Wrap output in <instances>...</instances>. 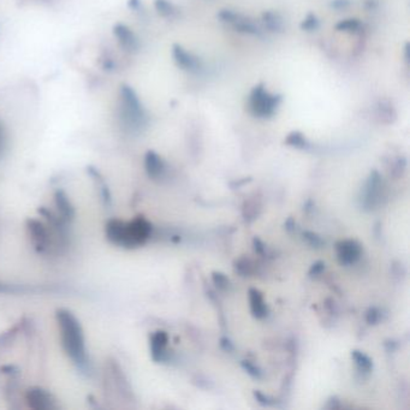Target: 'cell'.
<instances>
[{
    "instance_id": "7",
    "label": "cell",
    "mask_w": 410,
    "mask_h": 410,
    "mask_svg": "<svg viewBox=\"0 0 410 410\" xmlns=\"http://www.w3.org/2000/svg\"><path fill=\"white\" fill-rule=\"evenodd\" d=\"M27 402L30 408L37 410H47L55 408L52 398L45 390L39 388L30 389L27 393Z\"/></svg>"
},
{
    "instance_id": "12",
    "label": "cell",
    "mask_w": 410,
    "mask_h": 410,
    "mask_svg": "<svg viewBox=\"0 0 410 410\" xmlns=\"http://www.w3.org/2000/svg\"><path fill=\"white\" fill-rule=\"evenodd\" d=\"M145 168L148 176L152 178H159L165 171V164L155 152L149 150L145 156Z\"/></svg>"
},
{
    "instance_id": "18",
    "label": "cell",
    "mask_w": 410,
    "mask_h": 410,
    "mask_svg": "<svg viewBox=\"0 0 410 410\" xmlns=\"http://www.w3.org/2000/svg\"><path fill=\"white\" fill-rule=\"evenodd\" d=\"M263 20H265L266 25H267L268 29H271L272 32H278L283 28V22H281L280 16L276 12L267 11L262 15Z\"/></svg>"
},
{
    "instance_id": "30",
    "label": "cell",
    "mask_w": 410,
    "mask_h": 410,
    "mask_svg": "<svg viewBox=\"0 0 410 410\" xmlns=\"http://www.w3.org/2000/svg\"><path fill=\"white\" fill-rule=\"evenodd\" d=\"M253 243H254V248L256 252L260 253V254H263V252H265V245H263V243L256 237L253 240Z\"/></svg>"
},
{
    "instance_id": "28",
    "label": "cell",
    "mask_w": 410,
    "mask_h": 410,
    "mask_svg": "<svg viewBox=\"0 0 410 410\" xmlns=\"http://www.w3.org/2000/svg\"><path fill=\"white\" fill-rule=\"evenodd\" d=\"M325 270V263L322 262V261H317V262L313 263L311 270H309V276L314 277V276H317V274H320L322 272V271Z\"/></svg>"
},
{
    "instance_id": "31",
    "label": "cell",
    "mask_w": 410,
    "mask_h": 410,
    "mask_svg": "<svg viewBox=\"0 0 410 410\" xmlns=\"http://www.w3.org/2000/svg\"><path fill=\"white\" fill-rule=\"evenodd\" d=\"M220 345H222L223 349L226 350V352H230V350L234 349V347H232L231 342H230V340L227 339V338H222V339H220Z\"/></svg>"
},
{
    "instance_id": "22",
    "label": "cell",
    "mask_w": 410,
    "mask_h": 410,
    "mask_svg": "<svg viewBox=\"0 0 410 410\" xmlns=\"http://www.w3.org/2000/svg\"><path fill=\"white\" fill-rule=\"evenodd\" d=\"M319 27V20H317V16L313 14H309L306 19H303V22L301 23V28L303 30H308V32H312V30H315Z\"/></svg>"
},
{
    "instance_id": "8",
    "label": "cell",
    "mask_w": 410,
    "mask_h": 410,
    "mask_svg": "<svg viewBox=\"0 0 410 410\" xmlns=\"http://www.w3.org/2000/svg\"><path fill=\"white\" fill-rule=\"evenodd\" d=\"M172 55L173 58H175V61L177 65L181 66L184 70H197L200 68L199 60H197L196 57L191 56L190 53L186 52L182 46L179 45H173L172 47Z\"/></svg>"
},
{
    "instance_id": "16",
    "label": "cell",
    "mask_w": 410,
    "mask_h": 410,
    "mask_svg": "<svg viewBox=\"0 0 410 410\" xmlns=\"http://www.w3.org/2000/svg\"><path fill=\"white\" fill-rule=\"evenodd\" d=\"M56 201H57V206L59 211L65 218H71L74 215V208L71 207L70 202H69L68 197L63 191H58L56 195Z\"/></svg>"
},
{
    "instance_id": "19",
    "label": "cell",
    "mask_w": 410,
    "mask_h": 410,
    "mask_svg": "<svg viewBox=\"0 0 410 410\" xmlns=\"http://www.w3.org/2000/svg\"><path fill=\"white\" fill-rule=\"evenodd\" d=\"M154 6L161 16L170 17L175 14V6L168 0H155Z\"/></svg>"
},
{
    "instance_id": "11",
    "label": "cell",
    "mask_w": 410,
    "mask_h": 410,
    "mask_svg": "<svg viewBox=\"0 0 410 410\" xmlns=\"http://www.w3.org/2000/svg\"><path fill=\"white\" fill-rule=\"evenodd\" d=\"M114 35L119 41L120 45L128 51H135L137 50L138 42L136 37H135L134 33L127 27V25L123 24H117L114 27Z\"/></svg>"
},
{
    "instance_id": "13",
    "label": "cell",
    "mask_w": 410,
    "mask_h": 410,
    "mask_svg": "<svg viewBox=\"0 0 410 410\" xmlns=\"http://www.w3.org/2000/svg\"><path fill=\"white\" fill-rule=\"evenodd\" d=\"M249 302L250 311L256 319H263L268 315V307L263 301V296L258 289H250L249 290Z\"/></svg>"
},
{
    "instance_id": "9",
    "label": "cell",
    "mask_w": 410,
    "mask_h": 410,
    "mask_svg": "<svg viewBox=\"0 0 410 410\" xmlns=\"http://www.w3.org/2000/svg\"><path fill=\"white\" fill-rule=\"evenodd\" d=\"M28 229H29L30 236H32L33 243H34L37 249L43 250L45 248H47L48 235L45 226H43L40 222L29 220V223H28Z\"/></svg>"
},
{
    "instance_id": "4",
    "label": "cell",
    "mask_w": 410,
    "mask_h": 410,
    "mask_svg": "<svg viewBox=\"0 0 410 410\" xmlns=\"http://www.w3.org/2000/svg\"><path fill=\"white\" fill-rule=\"evenodd\" d=\"M280 100L279 95H272L265 91L263 84H259L250 93L249 109L256 117L268 118L273 116Z\"/></svg>"
},
{
    "instance_id": "29",
    "label": "cell",
    "mask_w": 410,
    "mask_h": 410,
    "mask_svg": "<svg viewBox=\"0 0 410 410\" xmlns=\"http://www.w3.org/2000/svg\"><path fill=\"white\" fill-rule=\"evenodd\" d=\"M5 149H6V134H5L4 128L0 123V158L4 154Z\"/></svg>"
},
{
    "instance_id": "32",
    "label": "cell",
    "mask_w": 410,
    "mask_h": 410,
    "mask_svg": "<svg viewBox=\"0 0 410 410\" xmlns=\"http://www.w3.org/2000/svg\"><path fill=\"white\" fill-rule=\"evenodd\" d=\"M348 4H349V2H348L347 0H335V1L332 2V6L340 9V7H345Z\"/></svg>"
},
{
    "instance_id": "2",
    "label": "cell",
    "mask_w": 410,
    "mask_h": 410,
    "mask_svg": "<svg viewBox=\"0 0 410 410\" xmlns=\"http://www.w3.org/2000/svg\"><path fill=\"white\" fill-rule=\"evenodd\" d=\"M152 234V225L146 218L137 217L129 223L110 220L106 225L107 238L112 243L125 248H135L145 244Z\"/></svg>"
},
{
    "instance_id": "27",
    "label": "cell",
    "mask_w": 410,
    "mask_h": 410,
    "mask_svg": "<svg viewBox=\"0 0 410 410\" xmlns=\"http://www.w3.org/2000/svg\"><path fill=\"white\" fill-rule=\"evenodd\" d=\"M254 396L256 398V401L259 402V403L261 404V406L263 407H271L274 404V401L271 397L268 396H265V394L262 393V392L260 391H254Z\"/></svg>"
},
{
    "instance_id": "15",
    "label": "cell",
    "mask_w": 410,
    "mask_h": 410,
    "mask_svg": "<svg viewBox=\"0 0 410 410\" xmlns=\"http://www.w3.org/2000/svg\"><path fill=\"white\" fill-rule=\"evenodd\" d=\"M231 23L238 32L245 33V34H259V29L254 23L252 20L244 19V17H241L240 15H236L235 19Z\"/></svg>"
},
{
    "instance_id": "6",
    "label": "cell",
    "mask_w": 410,
    "mask_h": 410,
    "mask_svg": "<svg viewBox=\"0 0 410 410\" xmlns=\"http://www.w3.org/2000/svg\"><path fill=\"white\" fill-rule=\"evenodd\" d=\"M335 250H337V258L340 265L349 266L355 263L360 259L361 253H362V247L360 243L355 240H344L339 241L335 244Z\"/></svg>"
},
{
    "instance_id": "1",
    "label": "cell",
    "mask_w": 410,
    "mask_h": 410,
    "mask_svg": "<svg viewBox=\"0 0 410 410\" xmlns=\"http://www.w3.org/2000/svg\"><path fill=\"white\" fill-rule=\"evenodd\" d=\"M57 321L60 331L63 347L71 360L79 366L87 365V352L84 344V335L77 317L66 309L57 312Z\"/></svg>"
},
{
    "instance_id": "3",
    "label": "cell",
    "mask_w": 410,
    "mask_h": 410,
    "mask_svg": "<svg viewBox=\"0 0 410 410\" xmlns=\"http://www.w3.org/2000/svg\"><path fill=\"white\" fill-rule=\"evenodd\" d=\"M122 114L125 123L132 129H141L146 125V113L136 93L129 86L122 87Z\"/></svg>"
},
{
    "instance_id": "5",
    "label": "cell",
    "mask_w": 410,
    "mask_h": 410,
    "mask_svg": "<svg viewBox=\"0 0 410 410\" xmlns=\"http://www.w3.org/2000/svg\"><path fill=\"white\" fill-rule=\"evenodd\" d=\"M383 190L381 176L378 171H373L367 179L365 189H363V206L367 209H373L380 201V194Z\"/></svg>"
},
{
    "instance_id": "33",
    "label": "cell",
    "mask_w": 410,
    "mask_h": 410,
    "mask_svg": "<svg viewBox=\"0 0 410 410\" xmlns=\"http://www.w3.org/2000/svg\"><path fill=\"white\" fill-rule=\"evenodd\" d=\"M130 5H131L132 7H136L138 5V0H131V2H130Z\"/></svg>"
},
{
    "instance_id": "26",
    "label": "cell",
    "mask_w": 410,
    "mask_h": 410,
    "mask_svg": "<svg viewBox=\"0 0 410 410\" xmlns=\"http://www.w3.org/2000/svg\"><path fill=\"white\" fill-rule=\"evenodd\" d=\"M242 367L244 368V371L247 372L249 375H252L253 378H261V371L259 370L255 365H253L250 361H242Z\"/></svg>"
},
{
    "instance_id": "23",
    "label": "cell",
    "mask_w": 410,
    "mask_h": 410,
    "mask_svg": "<svg viewBox=\"0 0 410 410\" xmlns=\"http://www.w3.org/2000/svg\"><path fill=\"white\" fill-rule=\"evenodd\" d=\"M212 279H213V283L222 290H226L229 288V279L226 278V276L220 272H213L212 273Z\"/></svg>"
},
{
    "instance_id": "21",
    "label": "cell",
    "mask_w": 410,
    "mask_h": 410,
    "mask_svg": "<svg viewBox=\"0 0 410 410\" xmlns=\"http://www.w3.org/2000/svg\"><path fill=\"white\" fill-rule=\"evenodd\" d=\"M235 270L236 272L240 273L242 277L249 276V274L253 272L252 262H250V260H248V259H240L238 261H236Z\"/></svg>"
},
{
    "instance_id": "25",
    "label": "cell",
    "mask_w": 410,
    "mask_h": 410,
    "mask_svg": "<svg viewBox=\"0 0 410 410\" xmlns=\"http://www.w3.org/2000/svg\"><path fill=\"white\" fill-rule=\"evenodd\" d=\"M380 311H379L378 308H375V307H371L367 313H366V321L370 325H375L376 322L380 320Z\"/></svg>"
},
{
    "instance_id": "24",
    "label": "cell",
    "mask_w": 410,
    "mask_h": 410,
    "mask_svg": "<svg viewBox=\"0 0 410 410\" xmlns=\"http://www.w3.org/2000/svg\"><path fill=\"white\" fill-rule=\"evenodd\" d=\"M303 238L307 241V242H308V244L312 245V247L320 248L321 245L325 244V242L322 241V238L320 237V236H317V234H314V232L306 231L303 234Z\"/></svg>"
},
{
    "instance_id": "14",
    "label": "cell",
    "mask_w": 410,
    "mask_h": 410,
    "mask_svg": "<svg viewBox=\"0 0 410 410\" xmlns=\"http://www.w3.org/2000/svg\"><path fill=\"white\" fill-rule=\"evenodd\" d=\"M352 357L355 362L357 370L361 372V373H371V371L373 370V362L370 357H368L366 354L362 352H358V350H354L352 353Z\"/></svg>"
},
{
    "instance_id": "10",
    "label": "cell",
    "mask_w": 410,
    "mask_h": 410,
    "mask_svg": "<svg viewBox=\"0 0 410 410\" xmlns=\"http://www.w3.org/2000/svg\"><path fill=\"white\" fill-rule=\"evenodd\" d=\"M168 333L164 331H156L150 337V350L154 361H163L165 356V349L168 345Z\"/></svg>"
},
{
    "instance_id": "17",
    "label": "cell",
    "mask_w": 410,
    "mask_h": 410,
    "mask_svg": "<svg viewBox=\"0 0 410 410\" xmlns=\"http://www.w3.org/2000/svg\"><path fill=\"white\" fill-rule=\"evenodd\" d=\"M285 143L288 146H291V147L299 148V149H304V148L308 147V141L304 137L303 134L298 131H293L291 134L288 135V137L285 138Z\"/></svg>"
},
{
    "instance_id": "20",
    "label": "cell",
    "mask_w": 410,
    "mask_h": 410,
    "mask_svg": "<svg viewBox=\"0 0 410 410\" xmlns=\"http://www.w3.org/2000/svg\"><path fill=\"white\" fill-rule=\"evenodd\" d=\"M361 23L360 20L356 19H349L340 20L339 23L335 24V29L339 30V32H355L360 28Z\"/></svg>"
}]
</instances>
